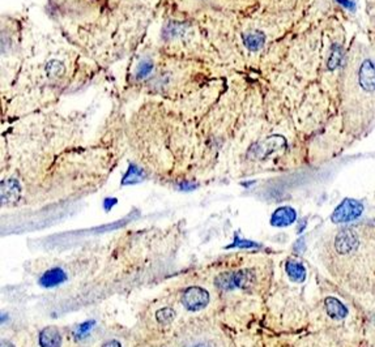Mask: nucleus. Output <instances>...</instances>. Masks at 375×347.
Here are the masks:
<instances>
[{
	"label": "nucleus",
	"instance_id": "6e6552de",
	"mask_svg": "<svg viewBox=\"0 0 375 347\" xmlns=\"http://www.w3.org/2000/svg\"><path fill=\"white\" fill-rule=\"evenodd\" d=\"M67 281V275L60 268H52L42 274L38 283L42 287H55Z\"/></svg>",
	"mask_w": 375,
	"mask_h": 347
},
{
	"label": "nucleus",
	"instance_id": "4be33fe9",
	"mask_svg": "<svg viewBox=\"0 0 375 347\" xmlns=\"http://www.w3.org/2000/svg\"><path fill=\"white\" fill-rule=\"evenodd\" d=\"M195 184H191V183H187V182H183L179 184V189L180 191H192V189H195Z\"/></svg>",
	"mask_w": 375,
	"mask_h": 347
},
{
	"label": "nucleus",
	"instance_id": "f3484780",
	"mask_svg": "<svg viewBox=\"0 0 375 347\" xmlns=\"http://www.w3.org/2000/svg\"><path fill=\"white\" fill-rule=\"evenodd\" d=\"M235 247H238V248H258V247H260V244L255 243V241H251V240H246V239H241V237L238 236V234L234 235V241H233L230 246H228L226 248H235Z\"/></svg>",
	"mask_w": 375,
	"mask_h": 347
},
{
	"label": "nucleus",
	"instance_id": "dca6fc26",
	"mask_svg": "<svg viewBox=\"0 0 375 347\" xmlns=\"http://www.w3.org/2000/svg\"><path fill=\"white\" fill-rule=\"evenodd\" d=\"M155 319L161 325H169L175 319V310L173 308H161L155 312Z\"/></svg>",
	"mask_w": 375,
	"mask_h": 347
},
{
	"label": "nucleus",
	"instance_id": "9d476101",
	"mask_svg": "<svg viewBox=\"0 0 375 347\" xmlns=\"http://www.w3.org/2000/svg\"><path fill=\"white\" fill-rule=\"evenodd\" d=\"M285 270H287L288 277H289L290 281H293V282L302 283L306 280V269L301 262L289 260V261L287 262V265H285Z\"/></svg>",
	"mask_w": 375,
	"mask_h": 347
},
{
	"label": "nucleus",
	"instance_id": "5701e85b",
	"mask_svg": "<svg viewBox=\"0 0 375 347\" xmlns=\"http://www.w3.org/2000/svg\"><path fill=\"white\" fill-rule=\"evenodd\" d=\"M102 347H122L120 342L116 341V339H113V341H107L102 344Z\"/></svg>",
	"mask_w": 375,
	"mask_h": 347
},
{
	"label": "nucleus",
	"instance_id": "ddd939ff",
	"mask_svg": "<svg viewBox=\"0 0 375 347\" xmlns=\"http://www.w3.org/2000/svg\"><path fill=\"white\" fill-rule=\"evenodd\" d=\"M145 179V174L141 170L139 166L136 164H130L127 172L123 177L122 184L123 186H130V184H136V183H140Z\"/></svg>",
	"mask_w": 375,
	"mask_h": 347
},
{
	"label": "nucleus",
	"instance_id": "7ed1b4c3",
	"mask_svg": "<svg viewBox=\"0 0 375 347\" xmlns=\"http://www.w3.org/2000/svg\"><path fill=\"white\" fill-rule=\"evenodd\" d=\"M182 303L189 310L196 312L207 307L209 303V294L203 287L191 286L183 292Z\"/></svg>",
	"mask_w": 375,
	"mask_h": 347
},
{
	"label": "nucleus",
	"instance_id": "20e7f679",
	"mask_svg": "<svg viewBox=\"0 0 375 347\" xmlns=\"http://www.w3.org/2000/svg\"><path fill=\"white\" fill-rule=\"evenodd\" d=\"M357 79L362 90L367 93L375 91V64L371 59H363L358 68Z\"/></svg>",
	"mask_w": 375,
	"mask_h": 347
},
{
	"label": "nucleus",
	"instance_id": "1a4fd4ad",
	"mask_svg": "<svg viewBox=\"0 0 375 347\" xmlns=\"http://www.w3.org/2000/svg\"><path fill=\"white\" fill-rule=\"evenodd\" d=\"M324 304H326V310L329 317L336 320H341L348 316V308L338 299L328 296L324 300Z\"/></svg>",
	"mask_w": 375,
	"mask_h": 347
},
{
	"label": "nucleus",
	"instance_id": "0eeeda50",
	"mask_svg": "<svg viewBox=\"0 0 375 347\" xmlns=\"http://www.w3.org/2000/svg\"><path fill=\"white\" fill-rule=\"evenodd\" d=\"M38 342H40L41 347H60V332L55 326H46L40 332Z\"/></svg>",
	"mask_w": 375,
	"mask_h": 347
},
{
	"label": "nucleus",
	"instance_id": "9b49d317",
	"mask_svg": "<svg viewBox=\"0 0 375 347\" xmlns=\"http://www.w3.org/2000/svg\"><path fill=\"white\" fill-rule=\"evenodd\" d=\"M352 232L353 231L344 230V231H341V234L336 237V250L341 253V255H345V253L349 252L353 248L354 244H356V235L352 234Z\"/></svg>",
	"mask_w": 375,
	"mask_h": 347
},
{
	"label": "nucleus",
	"instance_id": "f8f14e48",
	"mask_svg": "<svg viewBox=\"0 0 375 347\" xmlns=\"http://www.w3.org/2000/svg\"><path fill=\"white\" fill-rule=\"evenodd\" d=\"M243 42L244 46L250 51H258V50H260L264 46L265 36L264 33H262L259 30L250 31V33H246L243 36Z\"/></svg>",
	"mask_w": 375,
	"mask_h": 347
},
{
	"label": "nucleus",
	"instance_id": "4468645a",
	"mask_svg": "<svg viewBox=\"0 0 375 347\" xmlns=\"http://www.w3.org/2000/svg\"><path fill=\"white\" fill-rule=\"evenodd\" d=\"M342 56H344V51H342V47L337 43L331 47V54H329L328 61H327V68L329 71H333L341 64Z\"/></svg>",
	"mask_w": 375,
	"mask_h": 347
},
{
	"label": "nucleus",
	"instance_id": "f257e3e1",
	"mask_svg": "<svg viewBox=\"0 0 375 347\" xmlns=\"http://www.w3.org/2000/svg\"><path fill=\"white\" fill-rule=\"evenodd\" d=\"M254 281V273L251 270H239L234 273H223L216 278V286L225 291L234 289H243Z\"/></svg>",
	"mask_w": 375,
	"mask_h": 347
},
{
	"label": "nucleus",
	"instance_id": "2eb2a0df",
	"mask_svg": "<svg viewBox=\"0 0 375 347\" xmlns=\"http://www.w3.org/2000/svg\"><path fill=\"white\" fill-rule=\"evenodd\" d=\"M95 325H96L95 320H88L85 323L80 324V325L73 330V337H75V339H76V341H81V339L88 337L91 329L95 328Z\"/></svg>",
	"mask_w": 375,
	"mask_h": 347
},
{
	"label": "nucleus",
	"instance_id": "6ab92c4d",
	"mask_svg": "<svg viewBox=\"0 0 375 347\" xmlns=\"http://www.w3.org/2000/svg\"><path fill=\"white\" fill-rule=\"evenodd\" d=\"M153 70V63L150 60H145L143 63H140L139 68H137V73L136 76L137 79H145L150 75Z\"/></svg>",
	"mask_w": 375,
	"mask_h": 347
},
{
	"label": "nucleus",
	"instance_id": "b1692460",
	"mask_svg": "<svg viewBox=\"0 0 375 347\" xmlns=\"http://www.w3.org/2000/svg\"><path fill=\"white\" fill-rule=\"evenodd\" d=\"M2 347H15L11 342H2Z\"/></svg>",
	"mask_w": 375,
	"mask_h": 347
},
{
	"label": "nucleus",
	"instance_id": "39448f33",
	"mask_svg": "<svg viewBox=\"0 0 375 347\" xmlns=\"http://www.w3.org/2000/svg\"><path fill=\"white\" fill-rule=\"evenodd\" d=\"M21 187L16 179H7L2 183V205H12L20 200Z\"/></svg>",
	"mask_w": 375,
	"mask_h": 347
},
{
	"label": "nucleus",
	"instance_id": "412c9836",
	"mask_svg": "<svg viewBox=\"0 0 375 347\" xmlns=\"http://www.w3.org/2000/svg\"><path fill=\"white\" fill-rule=\"evenodd\" d=\"M116 204V198H106V200L104 201V207L106 212H109L111 207L114 206V205Z\"/></svg>",
	"mask_w": 375,
	"mask_h": 347
},
{
	"label": "nucleus",
	"instance_id": "393cba45",
	"mask_svg": "<svg viewBox=\"0 0 375 347\" xmlns=\"http://www.w3.org/2000/svg\"><path fill=\"white\" fill-rule=\"evenodd\" d=\"M191 347H209V346H208L207 343H198V344H195V346H191Z\"/></svg>",
	"mask_w": 375,
	"mask_h": 347
},
{
	"label": "nucleus",
	"instance_id": "423d86ee",
	"mask_svg": "<svg viewBox=\"0 0 375 347\" xmlns=\"http://www.w3.org/2000/svg\"><path fill=\"white\" fill-rule=\"evenodd\" d=\"M297 213L296 210L290 206L278 207L271 217V225L274 227H285L296 222Z\"/></svg>",
	"mask_w": 375,
	"mask_h": 347
},
{
	"label": "nucleus",
	"instance_id": "a211bd4d",
	"mask_svg": "<svg viewBox=\"0 0 375 347\" xmlns=\"http://www.w3.org/2000/svg\"><path fill=\"white\" fill-rule=\"evenodd\" d=\"M47 72L51 77H60L64 73V65L58 60H52L47 65Z\"/></svg>",
	"mask_w": 375,
	"mask_h": 347
},
{
	"label": "nucleus",
	"instance_id": "f03ea898",
	"mask_svg": "<svg viewBox=\"0 0 375 347\" xmlns=\"http://www.w3.org/2000/svg\"><path fill=\"white\" fill-rule=\"evenodd\" d=\"M363 205L354 198H345L341 204L333 210L331 219L333 223H345L354 221L362 214Z\"/></svg>",
	"mask_w": 375,
	"mask_h": 347
},
{
	"label": "nucleus",
	"instance_id": "aec40b11",
	"mask_svg": "<svg viewBox=\"0 0 375 347\" xmlns=\"http://www.w3.org/2000/svg\"><path fill=\"white\" fill-rule=\"evenodd\" d=\"M336 2L341 4L342 7H345V8L351 9V11H354V9H356V3L352 2V0H336Z\"/></svg>",
	"mask_w": 375,
	"mask_h": 347
}]
</instances>
